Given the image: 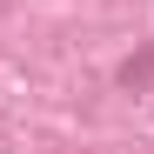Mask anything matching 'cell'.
Wrapping results in <instances>:
<instances>
[{"mask_svg": "<svg viewBox=\"0 0 154 154\" xmlns=\"http://www.w3.org/2000/svg\"><path fill=\"white\" fill-rule=\"evenodd\" d=\"M121 81H127V87H147V81H154V54H141V60H127V67H121Z\"/></svg>", "mask_w": 154, "mask_h": 154, "instance_id": "obj_1", "label": "cell"}]
</instances>
